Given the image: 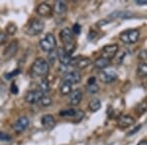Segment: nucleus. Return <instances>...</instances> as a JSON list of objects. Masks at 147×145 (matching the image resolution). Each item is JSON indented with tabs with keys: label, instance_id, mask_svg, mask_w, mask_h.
I'll list each match as a JSON object with an SVG mask.
<instances>
[{
	"label": "nucleus",
	"instance_id": "obj_5",
	"mask_svg": "<svg viewBox=\"0 0 147 145\" xmlns=\"http://www.w3.org/2000/svg\"><path fill=\"white\" fill-rule=\"evenodd\" d=\"M139 30H127L120 34V40L127 44L136 43L139 38Z\"/></svg>",
	"mask_w": 147,
	"mask_h": 145
},
{
	"label": "nucleus",
	"instance_id": "obj_16",
	"mask_svg": "<svg viewBox=\"0 0 147 145\" xmlns=\"http://www.w3.org/2000/svg\"><path fill=\"white\" fill-rule=\"evenodd\" d=\"M17 51H18V42L16 41V40H14V41H12L11 43L8 45V47L5 49L3 55L6 59H10L17 53Z\"/></svg>",
	"mask_w": 147,
	"mask_h": 145
},
{
	"label": "nucleus",
	"instance_id": "obj_17",
	"mask_svg": "<svg viewBox=\"0 0 147 145\" xmlns=\"http://www.w3.org/2000/svg\"><path fill=\"white\" fill-rule=\"evenodd\" d=\"M52 10L53 9L51 8V6L47 3H41L37 7V13L41 17H50L52 15Z\"/></svg>",
	"mask_w": 147,
	"mask_h": 145
},
{
	"label": "nucleus",
	"instance_id": "obj_3",
	"mask_svg": "<svg viewBox=\"0 0 147 145\" xmlns=\"http://www.w3.org/2000/svg\"><path fill=\"white\" fill-rule=\"evenodd\" d=\"M44 30V22L40 19H34L30 24H28L26 32L28 35H32V36H35V35H38L43 32Z\"/></svg>",
	"mask_w": 147,
	"mask_h": 145
},
{
	"label": "nucleus",
	"instance_id": "obj_15",
	"mask_svg": "<svg viewBox=\"0 0 147 145\" xmlns=\"http://www.w3.org/2000/svg\"><path fill=\"white\" fill-rule=\"evenodd\" d=\"M41 123L44 127V128L46 129H52L56 125L55 119L50 114H47V115H44L43 117L41 118Z\"/></svg>",
	"mask_w": 147,
	"mask_h": 145
},
{
	"label": "nucleus",
	"instance_id": "obj_18",
	"mask_svg": "<svg viewBox=\"0 0 147 145\" xmlns=\"http://www.w3.org/2000/svg\"><path fill=\"white\" fill-rule=\"evenodd\" d=\"M136 123L134 119L131 117V116L125 115V116H122L119 120H118V125H120L121 127H127L132 125Z\"/></svg>",
	"mask_w": 147,
	"mask_h": 145
},
{
	"label": "nucleus",
	"instance_id": "obj_13",
	"mask_svg": "<svg viewBox=\"0 0 147 145\" xmlns=\"http://www.w3.org/2000/svg\"><path fill=\"white\" fill-rule=\"evenodd\" d=\"M91 64V60L89 58H82V57H79V58H72V62L71 65H75L79 70H82V69L88 67Z\"/></svg>",
	"mask_w": 147,
	"mask_h": 145
},
{
	"label": "nucleus",
	"instance_id": "obj_8",
	"mask_svg": "<svg viewBox=\"0 0 147 145\" xmlns=\"http://www.w3.org/2000/svg\"><path fill=\"white\" fill-rule=\"evenodd\" d=\"M99 78H100L101 82H103L104 84H111V82H115L117 80L118 75L114 70L103 71V72L99 74Z\"/></svg>",
	"mask_w": 147,
	"mask_h": 145
},
{
	"label": "nucleus",
	"instance_id": "obj_30",
	"mask_svg": "<svg viewBox=\"0 0 147 145\" xmlns=\"http://www.w3.org/2000/svg\"><path fill=\"white\" fill-rule=\"evenodd\" d=\"M74 118L76 119V120H75V122H76V123L80 122V121H82V119L84 118V111H82V110L76 111V115H75V117H74Z\"/></svg>",
	"mask_w": 147,
	"mask_h": 145
},
{
	"label": "nucleus",
	"instance_id": "obj_6",
	"mask_svg": "<svg viewBox=\"0 0 147 145\" xmlns=\"http://www.w3.org/2000/svg\"><path fill=\"white\" fill-rule=\"evenodd\" d=\"M42 96H43V93L40 90H30L26 94L25 100L30 104H36L40 101Z\"/></svg>",
	"mask_w": 147,
	"mask_h": 145
},
{
	"label": "nucleus",
	"instance_id": "obj_31",
	"mask_svg": "<svg viewBox=\"0 0 147 145\" xmlns=\"http://www.w3.org/2000/svg\"><path fill=\"white\" fill-rule=\"evenodd\" d=\"M19 74H20V70H15V71H13V72H11L9 74H6L5 78H7V80H10V78L16 77V76H18Z\"/></svg>",
	"mask_w": 147,
	"mask_h": 145
},
{
	"label": "nucleus",
	"instance_id": "obj_36",
	"mask_svg": "<svg viewBox=\"0 0 147 145\" xmlns=\"http://www.w3.org/2000/svg\"><path fill=\"white\" fill-rule=\"evenodd\" d=\"M11 92L13 94H17L18 92H19V89H18V87H17V85H16L15 84H13L11 85Z\"/></svg>",
	"mask_w": 147,
	"mask_h": 145
},
{
	"label": "nucleus",
	"instance_id": "obj_26",
	"mask_svg": "<svg viewBox=\"0 0 147 145\" xmlns=\"http://www.w3.org/2000/svg\"><path fill=\"white\" fill-rule=\"evenodd\" d=\"M59 115L62 116V117H75V115H76V110H74V109L62 110V111H60Z\"/></svg>",
	"mask_w": 147,
	"mask_h": 145
},
{
	"label": "nucleus",
	"instance_id": "obj_7",
	"mask_svg": "<svg viewBox=\"0 0 147 145\" xmlns=\"http://www.w3.org/2000/svg\"><path fill=\"white\" fill-rule=\"evenodd\" d=\"M134 14L129 11H115L113 13H111L110 15L107 16V20L109 23L113 22V21L117 20V19H129L132 18Z\"/></svg>",
	"mask_w": 147,
	"mask_h": 145
},
{
	"label": "nucleus",
	"instance_id": "obj_22",
	"mask_svg": "<svg viewBox=\"0 0 147 145\" xmlns=\"http://www.w3.org/2000/svg\"><path fill=\"white\" fill-rule=\"evenodd\" d=\"M88 108L91 112H97L101 108V101L98 98H93L89 101Z\"/></svg>",
	"mask_w": 147,
	"mask_h": 145
},
{
	"label": "nucleus",
	"instance_id": "obj_10",
	"mask_svg": "<svg viewBox=\"0 0 147 145\" xmlns=\"http://www.w3.org/2000/svg\"><path fill=\"white\" fill-rule=\"evenodd\" d=\"M57 57H58V60L61 63V65H63V66L71 65L72 57L65 51V49H64L63 47L58 49V51H57Z\"/></svg>",
	"mask_w": 147,
	"mask_h": 145
},
{
	"label": "nucleus",
	"instance_id": "obj_24",
	"mask_svg": "<svg viewBox=\"0 0 147 145\" xmlns=\"http://www.w3.org/2000/svg\"><path fill=\"white\" fill-rule=\"evenodd\" d=\"M137 74L139 77L146 78L147 77V64L146 63H140L137 67Z\"/></svg>",
	"mask_w": 147,
	"mask_h": 145
},
{
	"label": "nucleus",
	"instance_id": "obj_11",
	"mask_svg": "<svg viewBox=\"0 0 147 145\" xmlns=\"http://www.w3.org/2000/svg\"><path fill=\"white\" fill-rule=\"evenodd\" d=\"M80 80H82V76H80V72H78V71H72V72L67 73L64 76L63 78V80L69 82V84H71L72 85L80 82Z\"/></svg>",
	"mask_w": 147,
	"mask_h": 145
},
{
	"label": "nucleus",
	"instance_id": "obj_27",
	"mask_svg": "<svg viewBox=\"0 0 147 145\" xmlns=\"http://www.w3.org/2000/svg\"><path fill=\"white\" fill-rule=\"evenodd\" d=\"M57 58V52L55 50L51 51L48 53V57H47V62L48 64H54Z\"/></svg>",
	"mask_w": 147,
	"mask_h": 145
},
{
	"label": "nucleus",
	"instance_id": "obj_21",
	"mask_svg": "<svg viewBox=\"0 0 147 145\" xmlns=\"http://www.w3.org/2000/svg\"><path fill=\"white\" fill-rule=\"evenodd\" d=\"M72 91V84L63 80L62 84H60V93L62 95H69Z\"/></svg>",
	"mask_w": 147,
	"mask_h": 145
},
{
	"label": "nucleus",
	"instance_id": "obj_29",
	"mask_svg": "<svg viewBox=\"0 0 147 145\" xmlns=\"http://www.w3.org/2000/svg\"><path fill=\"white\" fill-rule=\"evenodd\" d=\"M17 30H18L17 26L14 25V24H10V25H8V26H7V28H6L7 34H10V35L15 34L16 32H17Z\"/></svg>",
	"mask_w": 147,
	"mask_h": 145
},
{
	"label": "nucleus",
	"instance_id": "obj_19",
	"mask_svg": "<svg viewBox=\"0 0 147 145\" xmlns=\"http://www.w3.org/2000/svg\"><path fill=\"white\" fill-rule=\"evenodd\" d=\"M110 65V60L107 58H104V57H99L94 61V67L99 70H103V69L107 68Z\"/></svg>",
	"mask_w": 147,
	"mask_h": 145
},
{
	"label": "nucleus",
	"instance_id": "obj_4",
	"mask_svg": "<svg viewBox=\"0 0 147 145\" xmlns=\"http://www.w3.org/2000/svg\"><path fill=\"white\" fill-rule=\"evenodd\" d=\"M56 44H57V42H56L55 36H54L52 34H50V32L47 34L45 36L39 41L40 48H41L43 51L48 52V53L55 49Z\"/></svg>",
	"mask_w": 147,
	"mask_h": 145
},
{
	"label": "nucleus",
	"instance_id": "obj_32",
	"mask_svg": "<svg viewBox=\"0 0 147 145\" xmlns=\"http://www.w3.org/2000/svg\"><path fill=\"white\" fill-rule=\"evenodd\" d=\"M80 30H82V28H80V26L79 24H75V25L73 26V28H72V32L76 34H80Z\"/></svg>",
	"mask_w": 147,
	"mask_h": 145
},
{
	"label": "nucleus",
	"instance_id": "obj_37",
	"mask_svg": "<svg viewBox=\"0 0 147 145\" xmlns=\"http://www.w3.org/2000/svg\"><path fill=\"white\" fill-rule=\"evenodd\" d=\"M136 3L137 5H147V0H136Z\"/></svg>",
	"mask_w": 147,
	"mask_h": 145
},
{
	"label": "nucleus",
	"instance_id": "obj_28",
	"mask_svg": "<svg viewBox=\"0 0 147 145\" xmlns=\"http://www.w3.org/2000/svg\"><path fill=\"white\" fill-rule=\"evenodd\" d=\"M86 89H87V91H88L89 93L95 94V93H97V92L99 91V86L96 84H87Z\"/></svg>",
	"mask_w": 147,
	"mask_h": 145
},
{
	"label": "nucleus",
	"instance_id": "obj_9",
	"mask_svg": "<svg viewBox=\"0 0 147 145\" xmlns=\"http://www.w3.org/2000/svg\"><path fill=\"white\" fill-rule=\"evenodd\" d=\"M118 50H119V46L118 44H111V45H106L102 48V57L107 58L110 60V58H113L114 56L117 54Z\"/></svg>",
	"mask_w": 147,
	"mask_h": 145
},
{
	"label": "nucleus",
	"instance_id": "obj_25",
	"mask_svg": "<svg viewBox=\"0 0 147 145\" xmlns=\"http://www.w3.org/2000/svg\"><path fill=\"white\" fill-rule=\"evenodd\" d=\"M39 102H40V105L42 107H49L52 105V103H53L52 98L50 96H48V95H43Z\"/></svg>",
	"mask_w": 147,
	"mask_h": 145
},
{
	"label": "nucleus",
	"instance_id": "obj_20",
	"mask_svg": "<svg viewBox=\"0 0 147 145\" xmlns=\"http://www.w3.org/2000/svg\"><path fill=\"white\" fill-rule=\"evenodd\" d=\"M67 4L63 1H57L55 3V6H54V11L58 15H65L66 12H67Z\"/></svg>",
	"mask_w": 147,
	"mask_h": 145
},
{
	"label": "nucleus",
	"instance_id": "obj_34",
	"mask_svg": "<svg viewBox=\"0 0 147 145\" xmlns=\"http://www.w3.org/2000/svg\"><path fill=\"white\" fill-rule=\"evenodd\" d=\"M11 137L5 132H0V140H3V141H7V140H10Z\"/></svg>",
	"mask_w": 147,
	"mask_h": 145
},
{
	"label": "nucleus",
	"instance_id": "obj_39",
	"mask_svg": "<svg viewBox=\"0 0 147 145\" xmlns=\"http://www.w3.org/2000/svg\"><path fill=\"white\" fill-rule=\"evenodd\" d=\"M137 145H147V140H146V139L140 140V141H139V143L137 144Z\"/></svg>",
	"mask_w": 147,
	"mask_h": 145
},
{
	"label": "nucleus",
	"instance_id": "obj_1",
	"mask_svg": "<svg viewBox=\"0 0 147 145\" xmlns=\"http://www.w3.org/2000/svg\"><path fill=\"white\" fill-rule=\"evenodd\" d=\"M60 38L64 44L63 48L65 49V51L67 52L69 55L73 54L76 50V41L74 39L72 30L69 28H63L60 32Z\"/></svg>",
	"mask_w": 147,
	"mask_h": 145
},
{
	"label": "nucleus",
	"instance_id": "obj_2",
	"mask_svg": "<svg viewBox=\"0 0 147 145\" xmlns=\"http://www.w3.org/2000/svg\"><path fill=\"white\" fill-rule=\"evenodd\" d=\"M49 72V64L45 59H35L32 66V74L34 77H45Z\"/></svg>",
	"mask_w": 147,
	"mask_h": 145
},
{
	"label": "nucleus",
	"instance_id": "obj_12",
	"mask_svg": "<svg viewBox=\"0 0 147 145\" xmlns=\"http://www.w3.org/2000/svg\"><path fill=\"white\" fill-rule=\"evenodd\" d=\"M28 123H30V121H28L27 117H21L14 123V129H15L16 132L21 134L24 130L27 129V127H28Z\"/></svg>",
	"mask_w": 147,
	"mask_h": 145
},
{
	"label": "nucleus",
	"instance_id": "obj_23",
	"mask_svg": "<svg viewBox=\"0 0 147 145\" xmlns=\"http://www.w3.org/2000/svg\"><path fill=\"white\" fill-rule=\"evenodd\" d=\"M38 90H40L43 94L46 93V92H48L49 90H50V85H49V82H48V80H47L46 78H43L41 80H40Z\"/></svg>",
	"mask_w": 147,
	"mask_h": 145
},
{
	"label": "nucleus",
	"instance_id": "obj_35",
	"mask_svg": "<svg viewBox=\"0 0 147 145\" xmlns=\"http://www.w3.org/2000/svg\"><path fill=\"white\" fill-rule=\"evenodd\" d=\"M141 127H142L141 125H136V127H134V129H131V130H130V132H129V134H127V135H129V136H130V135H132V134H136V132H138V130H139V129H140V128H141Z\"/></svg>",
	"mask_w": 147,
	"mask_h": 145
},
{
	"label": "nucleus",
	"instance_id": "obj_14",
	"mask_svg": "<svg viewBox=\"0 0 147 145\" xmlns=\"http://www.w3.org/2000/svg\"><path fill=\"white\" fill-rule=\"evenodd\" d=\"M82 99V92L80 89L73 90L70 94H69V104L73 106L79 105Z\"/></svg>",
	"mask_w": 147,
	"mask_h": 145
},
{
	"label": "nucleus",
	"instance_id": "obj_33",
	"mask_svg": "<svg viewBox=\"0 0 147 145\" xmlns=\"http://www.w3.org/2000/svg\"><path fill=\"white\" fill-rule=\"evenodd\" d=\"M7 41V34L5 32H0V46L3 45Z\"/></svg>",
	"mask_w": 147,
	"mask_h": 145
},
{
	"label": "nucleus",
	"instance_id": "obj_38",
	"mask_svg": "<svg viewBox=\"0 0 147 145\" xmlns=\"http://www.w3.org/2000/svg\"><path fill=\"white\" fill-rule=\"evenodd\" d=\"M95 82H96V78L91 77V78H89L88 80H87V84H95Z\"/></svg>",
	"mask_w": 147,
	"mask_h": 145
}]
</instances>
